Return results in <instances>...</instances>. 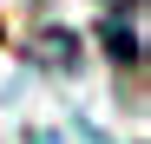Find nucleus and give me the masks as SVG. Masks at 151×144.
Listing matches in <instances>:
<instances>
[{"instance_id":"obj_1","label":"nucleus","mask_w":151,"mask_h":144,"mask_svg":"<svg viewBox=\"0 0 151 144\" xmlns=\"http://www.w3.org/2000/svg\"><path fill=\"white\" fill-rule=\"evenodd\" d=\"M33 144H53V138H33Z\"/></svg>"}]
</instances>
